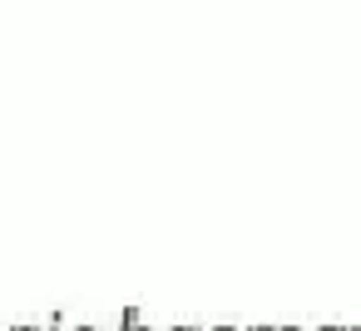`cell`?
Wrapping results in <instances>:
<instances>
[{
  "instance_id": "6da1fadb",
  "label": "cell",
  "mask_w": 361,
  "mask_h": 331,
  "mask_svg": "<svg viewBox=\"0 0 361 331\" xmlns=\"http://www.w3.org/2000/svg\"><path fill=\"white\" fill-rule=\"evenodd\" d=\"M114 331H154V326L144 321V311H139V306H129V311L119 316V326H114Z\"/></svg>"
},
{
  "instance_id": "7a4b0ae2",
  "label": "cell",
  "mask_w": 361,
  "mask_h": 331,
  "mask_svg": "<svg viewBox=\"0 0 361 331\" xmlns=\"http://www.w3.org/2000/svg\"><path fill=\"white\" fill-rule=\"evenodd\" d=\"M317 331H356V321H326V326H317Z\"/></svg>"
},
{
  "instance_id": "3957f363",
  "label": "cell",
  "mask_w": 361,
  "mask_h": 331,
  "mask_svg": "<svg viewBox=\"0 0 361 331\" xmlns=\"http://www.w3.org/2000/svg\"><path fill=\"white\" fill-rule=\"evenodd\" d=\"M6 331H40L35 321H16V326H6Z\"/></svg>"
},
{
  "instance_id": "277c9868",
  "label": "cell",
  "mask_w": 361,
  "mask_h": 331,
  "mask_svg": "<svg viewBox=\"0 0 361 331\" xmlns=\"http://www.w3.org/2000/svg\"><path fill=\"white\" fill-rule=\"evenodd\" d=\"M208 331H243V326H233V321H218V326H208Z\"/></svg>"
},
{
  "instance_id": "5b68a950",
  "label": "cell",
  "mask_w": 361,
  "mask_h": 331,
  "mask_svg": "<svg viewBox=\"0 0 361 331\" xmlns=\"http://www.w3.org/2000/svg\"><path fill=\"white\" fill-rule=\"evenodd\" d=\"M164 331H198V326H188V321H173V326H164Z\"/></svg>"
},
{
  "instance_id": "8992f818",
  "label": "cell",
  "mask_w": 361,
  "mask_h": 331,
  "mask_svg": "<svg viewBox=\"0 0 361 331\" xmlns=\"http://www.w3.org/2000/svg\"><path fill=\"white\" fill-rule=\"evenodd\" d=\"M60 331H104V326H90V321H85V326H60Z\"/></svg>"
},
{
  "instance_id": "52a82bcc",
  "label": "cell",
  "mask_w": 361,
  "mask_h": 331,
  "mask_svg": "<svg viewBox=\"0 0 361 331\" xmlns=\"http://www.w3.org/2000/svg\"><path fill=\"white\" fill-rule=\"evenodd\" d=\"M243 331H277V326H243Z\"/></svg>"
},
{
  "instance_id": "ba28073f",
  "label": "cell",
  "mask_w": 361,
  "mask_h": 331,
  "mask_svg": "<svg viewBox=\"0 0 361 331\" xmlns=\"http://www.w3.org/2000/svg\"><path fill=\"white\" fill-rule=\"evenodd\" d=\"M277 331H302V326H277Z\"/></svg>"
}]
</instances>
